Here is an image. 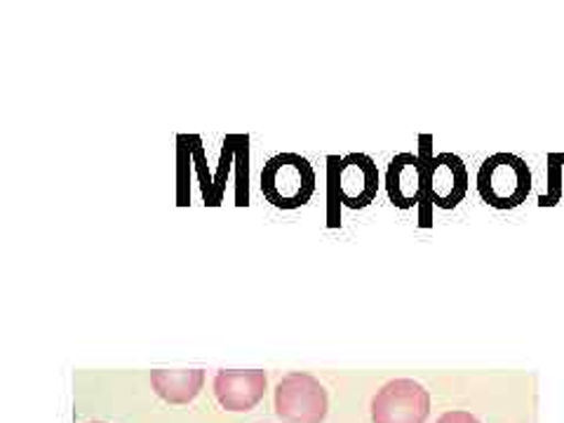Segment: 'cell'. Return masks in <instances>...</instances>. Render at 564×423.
I'll return each instance as SVG.
<instances>
[{
  "instance_id": "1",
  "label": "cell",
  "mask_w": 564,
  "mask_h": 423,
  "mask_svg": "<svg viewBox=\"0 0 564 423\" xmlns=\"http://www.w3.org/2000/svg\"><path fill=\"white\" fill-rule=\"evenodd\" d=\"M315 170L299 153H278L261 170V193L278 209L304 207L315 193Z\"/></svg>"
},
{
  "instance_id": "2",
  "label": "cell",
  "mask_w": 564,
  "mask_h": 423,
  "mask_svg": "<svg viewBox=\"0 0 564 423\" xmlns=\"http://www.w3.org/2000/svg\"><path fill=\"white\" fill-rule=\"evenodd\" d=\"M532 191V170L516 153H494L478 170V193L494 209H513Z\"/></svg>"
},
{
  "instance_id": "3",
  "label": "cell",
  "mask_w": 564,
  "mask_h": 423,
  "mask_svg": "<svg viewBox=\"0 0 564 423\" xmlns=\"http://www.w3.org/2000/svg\"><path fill=\"white\" fill-rule=\"evenodd\" d=\"M275 414L282 423H323L329 398L313 375L292 372L275 386Z\"/></svg>"
},
{
  "instance_id": "4",
  "label": "cell",
  "mask_w": 564,
  "mask_h": 423,
  "mask_svg": "<svg viewBox=\"0 0 564 423\" xmlns=\"http://www.w3.org/2000/svg\"><path fill=\"white\" fill-rule=\"evenodd\" d=\"M431 393L414 379H393L372 398V423H426Z\"/></svg>"
},
{
  "instance_id": "5",
  "label": "cell",
  "mask_w": 564,
  "mask_h": 423,
  "mask_svg": "<svg viewBox=\"0 0 564 423\" xmlns=\"http://www.w3.org/2000/svg\"><path fill=\"white\" fill-rule=\"evenodd\" d=\"M329 180L337 186L339 200L350 209L372 205L379 193V167L365 153H348L346 158H327Z\"/></svg>"
},
{
  "instance_id": "6",
  "label": "cell",
  "mask_w": 564,
  "mask_h": 423,
  "mask_svg": "<svg viewBox=\"0 0 564 423\" xmlns=\"http://www.w3.org/2000/svg\"><path fill=\"white\" fill-rule=\"evenodd\" d=\"M386 191L398 209H412L421 200H429L426 158L414 153H398L388 163Z\"/></svg>"
},
{
  "instance_id": "7",
  "label": "cell",
  "mask_w": 564,
  "mask_h": 423,
  "mask_svg": "<svg viewBox=\"0 0 564 423\" xmlns=\"http://www.w3.org/2000/svg\"><path fill=\"white\" fill-rule=\"evenodd\" d=\"M269 377L263 369H221L215 377V398L226 412H250L267 395Z\"/></svg>"
},
{
  "instance_id": "8",
  "label": "cell",
  "mask_w": 564,
  "mask_h": 423,
  "mask_svg": "<svg viewBox=\"0 0 564 423\" xmlns=\"http://www.w3.org/2000/svg\"><path fill=\"white\" fill-rule=\"evenodd\" d=\"M429 167V200L440 209H454L466 198L468 170L454 153H440L426 158Z\"/></svg>"
},
{
  "instance_id": "9",
  "label": "cell",
  "mask_w": 564,
  "mask_h": 423,
  "mask_svg": "<svg viewBox=\"0 0 564 423\" xmlns=\"http://www.w3.org/2000/svg\"><path fill=\"white\" fill-rule=\"evenodd\" d=\"M151 386L158 398L170 404H188L198 398L205 386L203 369H155Z\"/></svg>"
},
{
  "instance_id": "10",
  "label": "cell",
  "mask_w": 564,
  "mask_h": 423,
  "mask_svg": "<svg viewBox=\"0 0 564 423\" xmlns=\"http://www.w3.org/2000/svg\"><path fill=\"white\" fill-rule=\"evenodd\" d=\"M435 423H480V421L478 416H473L466 410H452V412H445Z\"/></svg>"
},
{
  "instance_id": "11",
  "label": "cell",
  "mask_w": 564,
  "mask_h": 423,
  "mask_svg": "<svg viewBox=\"0 0 564 423\" xmlns=\"http://www.w3.org/2000/svg\"><path fill=\"white\" fill-rule=\"evenodd\" d=\"M90 423H104V421H90Z\"/></svg>"
}]
</instances>
